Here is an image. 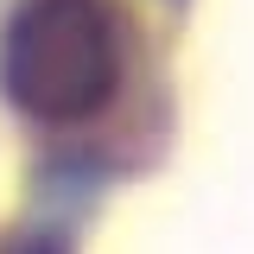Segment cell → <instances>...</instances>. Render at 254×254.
<instances>
[{"label":"cell","instance_id":"obj_1","mask_svg":"<svg viewBox=\"0 0 254 254\" xmlns=\"http://www.w3.org/2000/svg\"><path fill=\"white\" fill-rule=\"evenodd\" d=\"M0 89L38 121H89L121 89V19L108 0H26L0 32Z\"/></svg>","mask_w":254,"mask_h":254}]
</instances>
